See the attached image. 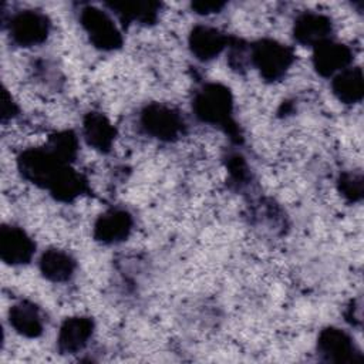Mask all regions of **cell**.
Masks as SVG:
<instances>
[{
    "label": "cell",
    "mask_w": 364,
    "mask_h": 364,
    "mask_svg": "<svg viewBox=\"0 0 364 364\" xmlns=\"http://www.w3.org/2000/svg\"><path fill=\"white\" fill-rule=\"evenodd\" d=\"M333 94L343 104H355L364 95V78L360 67H347L331 80Z\"/></svg>",
    "instance_id": "17"
},
{
    "label": "cell",
    "mask_w": 364,
    "mask_h": 364,
    "mask_svg": "<svg viewBox=\"0 0 364 364\" xmlns=\"http://www.w3.org/2000/svg\"><path fill=\"white\" fill-rule=\"evenodd\" d=\"M10 327L20 336L36 338L44 330V321L40 309L27 300L13 304L9 310Z\"/></svg>",
    "instance_id": "14"
},
{
    "label": "cell",
    "mask_w": 364,
    "mask_h": 364,
    "mask_svg": "<svg viewBox=\"0 0 364 364\" xmlns=\"http://www.w3.org/2000/svg\"><path fill=\"white\" fill-rule=\"evenodd\" d=\"M82 135L91 148L108 152L115 139V128L104 114L91 111L84 117Z\"/></svg>",
    "instance_id": "15"
},
{
    "label": "cell",
    "mask_w": 364,
    "mask_h": 364,
    "mask_svg": "<svg viewBox=\"0 0 364 364\" xmlns=\"http://www.w3.org/2000/svg\"><path fill=\"white\" fill-rule=\"evenodd\" d=\"M338 189L348 200H358L363 196V176L360 173H343Z\"/></svg>",
    "instance_id": "20"
},
{
    "label": "cell",
    "mask_w": 364,
    "mask_h": 364,
    "mask_svg": "<svg viewBox=\"0 0 364 364\" xmlns=\"http://www.w3.org/2000/svg\"><path fill=\"white\" fill-rule=\"evenodd\" d=\"M36 252L33 239L18 226L3 225L0 230V257L11 266L26 264Z\"/></svg>",
    "instance_id": "8"
},
{
    "label": "cell",
    "mask_w": 364,
    "mask_h": 364,
    "mask_svg": "<svg viewBox=\"0 0 364 364\" xmlns=\"http://www.w3.org/2000/svg\"><path fill=\"white\" fill-rule=\"evenodd\" d=\"M223 7H225V3H215V1H195V3H192V9L198 14L218 13Z\"/></svg>",
    "instance_id": "21"
},
{
    "label": "cell",
    "mask_w": 364,
    "mask_h": 364,
    "mask_svg": "<svg viewBox=\"0 0 364 364\" xmlns=\"http://www.w3.org/2000/svg\"><path fill=\"white\" fill-rule=\"evenodd\" d=\"M80 24L94 47L112 51L122 46V34L107 11L94 6H85L80 13Z\"/></svg>",
    "instance_id": "4"
},
{
    "label": "cell",
    "mask_w": 364,
    "mask_h": 364,
    "mask_svg": "<svg viewBox=\"0 0 364 364\" xmlns=\"http://www.w3.org/2000/svg\"><path fill=\"white\" fill-rule=\"evenodd\" d=\"M191 53L200 61H210L216 58L229 44V38L220 30L199 24L195 26L189 34Z\"/></svg>",
    "instance_id": "11"
},
{
    "label": "cell",
    "mask_w": 364,
    "mask_h": 364,
    "mask_svg": "<svg viewBox=\"0 0 364 364\" xmlns=\"http://www.w3.org/2000/svg\"><path fill=\"white\" fill-rule=\"evenodd\" d=\"M107 6L118 16V18L125 23H152L156 18L159 4L154 1H136V0H125V1H109Z\"/></svg>",
    "instance_id": "18"
},
{
    "label": "cell",
    "mask_w": 364,
    "mask_h": 364,
    "mask_svg": "<svg viewBox=\"0 0 364 364\" xmlns=\"http://www.w3.org/2000/svg\"><path fill=\"white\" fill-rule=\"evenodd\" d=\"M192 108L202 122L225 127L232 134L229 127H233V98L228 87L218 82L205 84L196 92Z\"/></svg>",
    "instance_id": "1"
},
{
    "label": "cell",
    "mask_w": 364,
    "mask_h": 364,
    "mask_svg": "<svg viewBox=\"0 0 364 364\" xmlns=\"http://www.w3.org/2000/svg\"><path fill=\"white\" fill-rule=\"evenodd\" d=\"M48 148L63 161L70 164V161H73L77 155L78 141L73 131H61L50 136Z\"/></svg>",
    "instance_id": "19"
},
{
    "label": "cell",
    "mask_w": 364,
    "mask_h": 364,
    "mask_svg": "<svg viewBox=\"0 0 364 364\" xmlns=\"http://www.w3.org/2000/svg\"><path fill=\"white\" fill-rule=\"evenodd\" d=\"M92 331L94 323L90 317H68L63 321L58 330L57 347L64 354H75L88 344Z\"/></svg>",
    "instance_id": "13"
},
{
    "label": "cell",
    "mask_w": 364,
    "mask_h": 364,
    "mask_svg": "<svg viewBox=\"0 0 364 364\" xmlns=\"http://www.w3.org/2000/svg\"><path fill=\"white\" fill-rule=\"evenodd\" d=\"M41 274L54 283L68 282L75 272V260L73 256L60 249H48L43 252L38 260Z\"/></svg>",
    "instance_id": "16"
},
{
    "label": "cell",
    "mask_w": 364,
    "mask_h": 364,
    "mask_svg": "<svg viewBox=\"0 0 364 364\" xmlns=\"http://www.w3.org/2000/svg\"><path fill=\"white\" fill-rule=\"evenodd\" d=\"M141 128L145 134L159 141H173L183 131V119L181 114L165 104H148L139 117Z\"/></svg>",
    "instance_id": "5"
},
{
    "label": "cell",
    "mask_w": 364,
    "mask_h": 364,
    "mask_svg": "<svg viewBox=\"0 0 364 364\" xmlns=\"http://www.w3.org/2000/svg\"><path fill=\"white\" fill-rule=\"evenodd\" d=\"M67 165L70 164L63 161L48 146L26 149L17 159V166L21 175L44 189H50L58 173Z\"/></svg>",
    "instance_id": "3"
},
{
    "label": "cell",
    "mask_w": 364,
    "mask_h": 364,
    "mask_svg": "<svg viewBox=\"0 0 364 364\" xmlns=\"http://www.w3.org/2000/svg\"><path fill=\"white\" fill-rule=\"evenodd\" d=\"M132 216L125 209H109L98 216L94 225V237L102 243L125 240L132 230Z\"/></svg>",
    "instance_id": "12"
},
{
    "label": "cell",
    "mask_w": 364,
    "mask_h": 364,
    "mask_svg": "<svg viewBox=\"0 0 364 364\" xmlns=\"http://www.w3.org/2000/svg\"><path fill=\"white\" fill-rule=\"evenodd\" d=\"M16 112H17V105L14 104L11 97L7 94V91L4 90V92H3V104H1V118H3V121H6L7 118L14 117Z\"/></svg>",
    "instance_id": "22"
},
{
    "label": "cell",
    "mask_w": 364,
    "mask_h": 364,
    "mask_svg": "<svg viewBox=\"0 0 364 364\" xmlns=\"http://www.w3.org/2000/svg\"><path fill=\"white\" fill-rule=\"evenodd\" d=\"M351 61L353 51L348 46L338 41H323L313 51V67L321 77H334L350 67Z\"/></svg>",
    "instance_id": "9"
},
{
    "label": "cell",
    "mask_w": 364,
    "mask_h": 364,
    "mask_svg": "<svg viewBox=\"0 0 364 364\" xmlns=\"http://www.w3.org/2000/svg\"><path fill=\"white\" fill-rule=\"evenodd\" d=\"M252 65L267 81H277L294 63L293 50L272 38H262L253 43L249 50Z\"/></svg>",
    "instance_id": "2"
},
{
    "label": "cell",
    "mask_w": 364,
    "mask_h": 364,
    "mask_svg": "<svg viewBox=\"0 0 364 364\" xmlns=\"http://www.w3.org/2000/svg\"><path fill=\"white\" fill-rule=\"evenodd\" d=\"M50 33L48 17L38 10H21L10 17L9 34L14 44L33 47L46 41Z\"/></svg>",
    "instance_id": "6"
},
{
    "label": "cell",
    "mask_w": 364,
    "mask_h": 364,
    "mask_svg": "<svg viewBox=\"0 0 364 364\" xmlns=\"http://www.w3.org/2000/svg\"><path fill=\"white\" fill-rule=\"evenodd\" d=\"M317 351L324 361L330 363H351L361 360L350 334L337 327H327L320 331Z\"/></svg>",
    "instance_id": "7"
},
{
    "label": "cell",
    "mask_w": 364,
    "mask_h": 364,
    "mask_svg": "<svg viewBox=\"0 0 364 364\" xmlns=\"http://www.w3.org/2000/svg\"><path fill=\"white\" fill-rule=\"evenodd\" d=\"M333 24L330 17L317 11L301 13L293 24V37L299 44L316 47L330 40Z\"/></svg>",
    "instance_id": "10"
}]
</instances>
